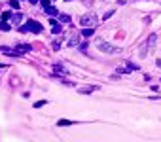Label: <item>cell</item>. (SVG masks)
<instances>
[{
  "label": "cell",
  "instance_id": "9",
  "mask_svg": "<svg viewBox=\"0 0 161 142\" xmlns=\"http://www.w3.org/2000/svg\"><path fill=\"white\" fill-rule=\"evenodd\" d=\"M10 19H11V23H13V25H19V23L23 21V15L17 11V13H11V17H10Z\"/></svg>",
  "mask_w": 161,
  "mask_h": 142
},
{
  "label": "cell",
  "instance_id": "2",
  "mask_svg": "<svg viewBox=\"0 0 161 142\" xmlns=\"http://www.w3.org/2000/svg\"><path fill=\"white\" fill-rule=\"evenodd\" d=\"M97 21H99V17H97L93 11H89V13H85V15L80 17V25L82 27H95Z\"/></svg>",
  "mask_w": 161,
  "mask_h": 142
},
{
  "label": "cell",
  "instance_id": "15",
  "mask_svg": "<svg viewBox=\"0 0 161 142\" xmlns=\"http://www.w3.org/2000/svg\"><path fill=\"white\" fill-rule=\"evenodd\" d=\"M51 32H53V34H61V32H63L61 25H57V23H55V25H53V28H51Z\"/></svg>",
  "mask_w": 161,
  "mask_h": 142
},
{
  "label": "cell",
  "instance_id": "4",
  "mask_svg": "<svg viewBox=\"0 0 161 142\" xmlns=\"http://www.w3.org/2000/svg\"><path fill=\"white\" fill-rule=\"evenodd\" d=\"M155 42H157V36L152 32L150 36H148V40H146V44H148V49L150 51H154V47H155Z\"/></svg>",
  "mask_w": 161,
  "mask_h": 142
},
{
  "label": "cell",
  "instance_id": "5",
  "mask_svg": "<svg viewBox=\"0 0 161 142\" xmlns=\"http://www.w3.org/2000/svg\"><path fill=\"white\" fill-rule=\"evenodd\" d=\"M53 72H55V74H61V76H66V74H68V70L63 66V64H59V63L53 64Z\"/></svg>",
  "mask_w": 161,
  "mask_h": 142
},
{
  "label": "cell",
  "instance_id": "3",
  "mask_svg": "<svg viewBox=\"0 0 161 142\" xmlns=\"http://www.w3.org/2000/svg\"><path fill=\"white\" fill-rule=\"evenodd\" d=\"M19 30H21V32H29L30 30V32H36V34H38V32H42L44 28H42L40 23H36V21H32V19H30V21H27L23 27H19Z\"/></svg>",
  "mask_w": 161,
  "mask_h": 142
},
{
  "label": "cell",
  "instance_id": "16",
  "mask_svg": "<svg viewBox=\"0 0 161 142\" xmlns=\"http://www.w3.org/2000/svg\"><path fill=\"white\" fill-rule=\"evenodd\" d=\"M0 30H10V25H8V23L4 21V19L0 21Z\"/></svg>",
  "mask_w": 161,
  "mask_h": 142
},
{
  "label": "cell",
  "instance_id": "22",
  "mask_svg": "<svg viewBox=\"0 0 161 142\" xmlns=\"http://www.w3.org/2000/svg\"><path fill=\"white\" fill-rule=\"evenodd\" d=\"M127 68H129V70H138V66H135L133 63H127Z\"/></svg>",
  "mask_w": 161,
  "mask_h": 142
},
{
  "label": "cell",
  "instance_id": "12",
  "mask_svg": "<svg viewBox=\"0 0 161 142\" xmlns=\"http://www.w3.org/2000/svg\"><path fill=\"white\" fill-rule=\"evenodd\" d=\"M17 49L21 51V53H27V51H32V46L30 44H21V46H17Z\"/></svg>",
  "mask_w": 161,
  "mask_h": 142
},
{
  "label": "cell",
  "instance_id": "13",
  "mask_svg": "<svg viewBox=\"0 0 161 142\" xmlns=\"http://www.w3.org/2000/svg\"><path fill=\"white\" fill-rule=\"evenodd\" d=\"M66 125H74L72 119H59L57 121V127H66Z\"/></svg>",
  "mask_w": 161,
  "mask_h": 142
},
{
  "label": "cell",
  "instance_id": "17",
  "mask_svg": "<svg viewBox=\"0 0 161 142\" xmlns=\"http://www.w3.org/2000/svg\"><path fill=\"white\" fill-rule=\"evenodd\" d=\"M44 104H47V100H38V102H34V108H42Z\"/></svg>",
  "mask_w": 161,
  "mask_h": 142
},
{
  "label": "cell",
  "instance_id": "20",
  "mask_svg": "<svg viewBox=\"0 0 161 142\" xmlns=\"http://www.w3.org/2000/svg\"><path fill=\"white\" fill-rule=\"evenodd\" d=\"M11 17V11H4V13H2V19H4V21H6V19H10Z\"/></svg>",
  "mask_w": 161,
  "mask_h": 142
},
{
  "label": "cell",
  "instance_id": "21",
  "mask_svg": "<svg viewBox=\"0 0 161 142\" xmlns=\"http://www.w3.org/2000/svg\"><path fill=\"white\" fill-rule=\"evenodd\" d=\"M112 15H114V11H106V13H104V17H102V19H104V21H106V19H110Z\"/></svg>",
  "mask_w": 161,
  "mask_h": 142
},
{
  "label": "cell",
  "instance_id": "25",
  "mask_svg": "<svg viewBox=\"0 0 161 142\" xmlns=\"http://www.w3.org/2000/svg\"><path fill=\"white\" fill-rule=\"evenodd\" d=\"M155 64H157V66L161 68V59H157V61H155Z\"/></svg>",
  "mask_w": 161,
  "mask_h": 142
},
{
  "label": "cell",
  "instance_id": "7",
  "mask_svg": "<svg viewBox=\"0 0 161 142\" xmlns=\"http://www.w3.org/2000/svg\"><path fill=\"white\" fill-rule=\"evenodd\" d=\"M80 38H82L80 34H72V38L68 40V46H70V47H76V46H80Z\"/></svg>",
  "mask_w": 161,
  "mask_h": 142
},
{
  "label": "cell",
  "instance_id": "27",
  "mask_svg": "<svg viewBox=\"0 0 161 142\" xmlns=\"http://www.w3.org/2000/svg\"><path fill=\"white\" fill-rule=\"evenodd\" d=\"M66 2H70V0H66Z\"/></svg>",
  "mask_w": 161,
  "mask_h": 142
},
{
  "label": "cell",
  "instance_id": "11",
  "mask_svg": "<svg viewBox=\"0 0 161 142\" xmlns=\"http://www.w3.org/2000/svg\"><path fill=\"white\" fill-rule=\"evenodd\" d=\"M97 85H85V87H80V93H93V91H97Z\"/></svg>",
  "mask_w": 161,
  "mask_h": 142
},
{
  "label": "cell",
  "instance_id": "1",
  "mask_svg": "<svg viewBox=\"0 0 161 142\" xmlns=\"http://www.w3.org/2000/svg\"><path fill=\"white\" fill-rule=\"evenodd\" d=\"M95 46H97V49H99V51H102V53H106V55H116V53H121V49H119V47L112 46L110 42L102 40L100 36H97V38H95Z\"/></svg>",
  "mask_w": 161,
  "mask_h": 142
},
{
  "label": "cell",
  "instance_id": "14",
  "mask_svg": "<svg viewBox=\"0 0 161 142\" xmlns=\"http://www.w3.org/2000/svg\"><path fill=\"white\" fill-rule=\"evenodd\" d=\"M59 21H63V23H70V15L61 13V15H59Z\"/></svg>",
  "mask_w": 161,
  "mask_h": 142
},
{
  "label": "cell",
  "instance_id": "26",
  "mask_svg": "<svg viewBox=\"0 0 161 142\" xmlns=\"http://www.w3.org/2000/svg\"><path fill=\"white\" fill-rule=\"evenodd\" d=\"M29 2H30V4H36V2H38V0H29Z\"/></svg>",
  "mask_w": 161,
  "mask_h": 142
},
{
  "label": "cell",
  "instance_id": "18",
  "mask_svg": "<svg viewBox=\"0 0 161 142\" xmlns=\"http://www.w3.org/2000/svg\"><path fill=\"white\" fill-rule=\"evenodd\" d=\"M61 44H63L61 40H55V42L51 44V46H53V49H59V47H61Z\"/></svg>",
  "mask_w": 161,
  "mask_h": 142
},
{
  "label": "cell",
  "instance_id": "8",
  "mask_svg": "<svg viewBox=\"0 0 161 142\" xmlns=\"http://www.w3.org/2000/svg\"><path fill=\"white\" fill-rule=\"evenodd\" d=\"M148 51H150V49H148V44H146V42L140 44V47H138V55H140V59H144V57L148 55Z\"/></svg>",
  "mask_w": 161,
  "mask_h": 142
},
{
  "label": "cell",
  "instance_id": "19",
  "mask_svg": "<svg viewBox=\"0 0 161 142\" xmlns=\"http://www.w3.org/2000/svg\"><path fill=\"white\" fill-rule=\"evenodd\" d=\"M10 6L13 8V10H19V2H17V0H11V2H10Z\"/></svg>",
  "mask_w": 161,
  "mask_h": 142
},
{
  "label": "cell",
  "instance_id": "6",
  "mask_svg": "<svg viewBox=\"0 0 161 142\" xmlns=\"http://www.w3.org/2000/svg\"><path fill=\"white\" fill-rule=\"evenodd\" d=\"M93 34H95V27H83V30H82L83 38H91Z\"/></svg>",
  "mask_w": 161,
  "mask_h": 142
},
{
  "label": "cell",
  "instance_id": "24",
  "mask_svg": "<svg viewBox=\"0 0 161 142\" xmlns=\"http://www.w3.org/2000/svg\"><path fill=\"white\" fill-rule=\"evenodd\" d=\"M40 2H42V6H44V8H46V6H49V4H51L49 0H40Z\"/></svg>",
  "mask_w": 161,
  "mask_h": 142
},
{
  "label": "cell",
  "instance_id": "23",
  "mask_svg": "<svg viewBox=\"0 0 161 142\" xmlns=\"http://www.w3.org/2000/svg\"><path fill=\"white\" fill-rule=\"evenodd\" d=\"M127 72H129V68H121V66L118 68V74H127Z\"/></svg>",
  "mask_w": 161,
  "mask_h": 142
},
{
  "label": "cell",
  "instance_id": "10",
  "mask_svg": "<svg viewBox=\"0 0 161 142\" xmlns=\"http://www.w3.org/2000/svg\"><path fill=\"white\" fill-rule=\"evenodd\" d=\"M44 11H46L47 15H57V13H59V11H57V8H55V6H51V4L44 8Z\"/></svg>",
  "mask_w": 161,
  "mask_h": 142
}]
</instances>
